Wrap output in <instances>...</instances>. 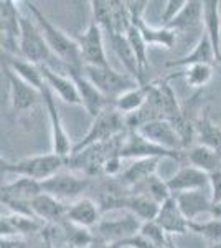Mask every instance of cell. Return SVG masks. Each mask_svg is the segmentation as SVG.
<instances>
[{
  "mask_svg": "<svg viewBox=\"0 0 221 248\" xmlns=\"http://www.w3.org/2000/svg\"><path fill=\"white\" fill-rule=\"evenodd\" d=\"M27 7L30 10V14L33 15L35 22H37V25L42 30L48 46L53 51L55 57L58 58V62L63 63L65 68H78V70H83L84 62L81 57V48H79L78 40L71 38L59 27H56L33 2H27Z\"/></svg>",
  "mask_w": 221,
  "mask_h": 248,
  "instance_id": "1",
  "label": "cell"
},
{
  "mask_svg": "<svg viewBox=\"0 0 221 248\" xmlns=\"http://www.w3.org/2000/svg\"><path fill=\"white\" fill-rule=\"evenodd\" d=\"M127 131L129 129H127V124H126V116L120 114L111 103L101 114L96 116L86 136L78 144H74L73 154H78L81 151L88 149V147L98 146V144L109 142L112 139L126 134Z\"/></svg>",
  "mask_w": 221,
  "mask_h": 248,
  "instance_id": "2",
  "label": "cell"
},
{
  "mask_svg": "<svg viewBox=\"0 0 221 248\" xmlns=\"http://www.w3.org/2000/svg\"><path fill=\"white\" fill-rule=\"evenodd\" d=\"M0 164H2V172H5V174H15L17 177H28L42 182L50 179L51 175L58 174L66 161L55 153H50L31 155V157H22L17 161L2 157Z\"/></svg>",
  "mask_w": 221,
  "mask_h": 248,
  "instance_id": "3",
  "label": "cell"
},
{
  "mask_svg": "<svg viewBox=\"0 0 221 248\" xmlns=\"http://www.w3.org/2000/svg\"><path fill=\"white\" fill-rule=\"evenodd\" d=\"M20 23H22V33H20V45L18 51L20 57L28 60V62L35 63V65L42 66H51L55 70L53 60L56 57L53 51L48 46L45 37H43L42 30L37 25L35 20H30L27 15H20Z\"/></svg>",
  "mask_w": 221,
  "mask_h": 248,
  "instance_id": "4",
  "label": "cell"
},
{
  "mask_svg": "<svg viewBox=\"0 0 221 248\" xmlns=\"http://www.w3.org/2000/svg\"><path fill=\"white\" fill-rule=\"evenodd\" d=\"M83 73L107 99H112V101L126 91L139 86V83L132 77H129L127 73H120L112 66L84 65Z\"/></svg>",
  "mask_w": 221,
  "mask_h": 248,
  "instance_id": "5",
  "label": "cell"
},
{
  "mask_svg": "<svg viewBox=\"0 0 221 248\" xmlns=\"http://www.w3.org/2000/svg\"><path fill=\"white\" fill-rule=\"evenodd\" d=\"M119 155L122 159H135V161L137 159H160V161L162 159H174V161H180L182 153L163 149V147L146 139L137 131H127L124 134Z\"/></svg>",
  "mask_w": 221,
  "mask_h": 248,
  "instance_id": "6",
  "label": "cell"
},
{
  "mask_svg": "<svg viewBox=\"0 0 221 248\" xmlns=\"http://www.w3.org/2000/svg\"><path fill=\"white\" fill-rule=\"evenodd\" d=\"M88 187H89V179L86 175H78L73 172H58L46 181H42L43 192L63 203L65 201H79Z\"/></svg>",
  "mask_w": 221,
  "mask_h": 248,
  "instance_id": "7",
  "label": "cell"
},
{
  "mask_svg": "<svg viewBox=\"0 0 221 248\" xmlns=\"http://www.w3.org/2000/svg\"><path fill=\"white\" fill-rule=\"evenodd\" d=\"M140 229H142V222H140L135 215H132L131 212H126L124 217L103 218L101 222L94 227L92 235L98 240H103V242H107V243H114V245L120 247V243L135 237L140 232Z\"/></svg>",
  "mask_w": 221,
  "mask_h": 248,
  "instance_id": "8",
  "label": "cell"
},
{
  "mask_svg": "<svg viewBox=\"0 0 221 248\" xmlns=\"http://www.w3.org/2000/svg\"><path fill=\"white\" fill-rule=\"evenodd\" d=\"M43 103L46 106L48 111V119H50V127H51V147H53V153L59 157H63L68 162V159L73 154V144L68 136L65 126H63V119L59 116L58 106L55 101V93L48 86L43 90Z\"/></svg>",
  "mask_w": 221,
  "mask_h": 248,
  "instance_id": "9",
  "label": "cell"
},
{
  "mask_svg": "<svg viewBox=\"0 0 221 248\" xmlns=\"http://www.w3.org/2000/svg\"><path fill=\"white\" fill-rule=\"evenodd\" d=\"M22 12L18 3L12 0L0 2V27H2V53L20 57V33H22V23H20Z\"/></svg>",
  "mask_w": 221,
  "mask_h": 248,
  "instance_id": "10",
  "label": "cell"
},
{
  "mask_svg": "<svg viewBox=\"0 0 221 248\" xmlns=\"http://www.w3.org/2000/svg\"><path fill=\"white\" fill-rule=\"evenodd\" d=\"M104 31L101 27L94 22L89 20V25H88L86 31L78 37L79 48H81V57L84 65L91 66H111L109 60H107L106 50H104Z\"/></svg>",
  "mask_w": 221,
  "mask_h": 248,
  "instance_id": "11",
  "label": "cell"
},
{
  "mask_svg": "<svg viewBox=\"0 0 221 248\" xmlns=\"http://www.w3.org/2000/svg\"><path fill=\"white\" fill-rule=\"evenodd\" d=\"M7 71V81H9V94H10V108L15 114H23L33 109L40 101H43V94L33 86L18 78L9 68Z\"/></svg>",
  "mask_w": 221,
  "mask_h": 248,
  "instance_id": "12",
  "label": "cell"
},
{
  "mask_svg": "<svg viewBox=\"0 0 221 248\" xmlns=\"http://www.w3.org/2000/svg\"><path fill=\"white\" fill-rule=\"evenodd\" d=\"M65 73H68L71 78H73L74 85L78 88L79 98H81L83 108L92 116V118L99 116L107 106L111 105L109 99L92 85L89 79L84 77L83 70H78V68H65Z\"/></svg>",
  "mask_w": 221,
  "mask_h": 248,
  "instance_id": "13",
  "label": "cell"
},
{
  "mask_svg": "<svg viewBox=\"0 0 221 248\" xmlns=\"http://www.w3.org/2000/svg\"><path fill=\"white\" fill-rule=\"evenodd\" d=\"M137 133L142 134L150 142L163 147V149L177 151V153H182L185 149L180 134L172 126V123L165 121V119H157V121L144 124V126H140L137 129Z\"/></svg>",
  "mask_w": 221,
  "mask_h": 248,
  "instance_id": "14",
  "label": "cell"
},
{
  "mask_svg": "<svg viewBox=\"0 0 221 248\" xmlns=\"http://www.w3.org/2000/svg\"><path fill=\"white\" fill-rule=\"evenodd\" d=\"M101 215L103 210L99 203H96L92 199L81 197L79 201L71 202L70 205H66L65 220L78 227H83V229L91 230L103 220Z\"/></svg>",
  "mask_w": 221,
  "mask_h": 248,
  "instance_id": "15",
  "label": "cell"
},
{
  "mask_svg": "<svg viewBox=\"0 0 221 248\" xmlns=\"http://www.w3.org/2000/svg\"><path fill=\"white\" fill-rule=\"evenodd\" d=\"M42 73L43 78H45L46 86L53 91L55 94H58L59 98L65 103H70V105H76V106H83L81 98H79L78 88H76L73 78L70 75H65L58 70H53L51 66L42 65Z\"/></svg>",
  "mask_w": 221,
  "mask_h": 248,
  "instance_id": "16",
  "label": "cell"
},
{
  "mask_svg": "<svg viewBox=\"0 0 221 248\" xmlns=\"http://www.w3.org/2000/svg\"><path fill=\"white\" fill-rule=\"evenodd\" d=\"M167 186L172 195L192 190H203L210 186V175L193 166H187L177 170L170 179H167Z\"/></svg>",
  "mask_w": 221,
  "mask_h": 248,
  "instance_id": "17",
  "label": "cell"
},
{
  "mask_svg": "<svg viewBox=\"0 0 221 248\" xmlns=\"http://www.w3.org/2000/svg\"><path fill=\"white\" fill-rule=\"evenodd\" d=\"M180 210L188 222L200 220L202 215H211V194L206 190H192L174 195Z\"/></svg>",
  "mask_w": 221,
  "mask_h": 248,
  "instance_id": "18",
  "label": "cell"
},
{
  "mask_svg": "<svg viewBox=\"0 0 221 248\" xmlns=\"http://www.w3.org/2000/svg\"><path fill=\"white\" fill-rule=\"evenodd\" d=\"M155 222L168 237H172V235H185L190 232V229H188V220L182 214L175 197H170L167 202H163L160 205Z\"/></svg>",
  "mask_w": 221,
  "mask_h": 248,
  "instance_id": "19",
  "label": "cell"
},
{
  "mask_svg": "<svg viewBox=\"0 0 221 248\" xmlns=\"http://www.w3.org/2000/svg\"><path fill=\"white\" fill-rule=\"evenodd\" d=\"M2 60L5 62V68L14 71L18 78H22L23 81L28 83L30 86H33L35 90H38L40 93H43L46 83L45 78H43L42 68L35 63L28 62V60L22 58V57H14V55H7L2 53Z\"/></svg>",
  "mask_w": 221,
  "mask_h": 248,
  "instance_id": "20",
  "label": "cell"
},
{
  "mask_svg": "<svg viewBox=\"0 0 221 248\" xmlns=\"http://www.w3.org/2000/svg\"><path fill=\"white\" fill-rule=\"evenodd\" d=\"M200 63H205V65H216L218 63V58H216V53L213 50V45L210 42V37H208L205 31H202V37L198 38L196 45L193 46V50L190 53H187L185 57L178 58V60H172V62L167 63V68H188L192 65H200Z\"/></svg>",
  "mask_w": 221,
  "mask_h": 248,
  "instance_id": "21",
  "label": "cell"
},
{
  "mask_svg": "<svg viewBox=\"0 0 221 248\" xmlns=\"http://www.w3.org/2000/svg\"><path fill=\"white\" fill-rule=\"evenodd\" d=\"M160 159H137L132 166L122 170V174L116 179V182L119 184L122 189L127 192L134 189L135 186L147 181L148 177L157 174V167H159Z\"/></svg>",
  "mask_w": 221,
  "mask_h": 248,
  "instance_id": "22",
  "label": "cell"
},
{
  "mask_svg": "<svg viewBox=\"0 0 221 248\" xmlns=\"http://www.w3.org/2000/svg\"><path fill=\"white\" fill-rule=\"evenodd\" d=\"M33 215L38 220L50 225H58V223L65 222V215H66V203L59 202L58 199L51 197L48 194H40L35 201H31L30 203Z\"/></svg>",
  "mask_w": 221,
  "mask_h": 248,
  "instance_id": "23",
  "label": "cell"
},
{
  "mask_svg": "<svg viewBox=\"0 0 221 248\" xmlns=\"http://www.w3.org/2000/svg\"><path fill=\"white\" fill-rule=\"evenodd\" d=\"M221 2L205 0L203 2V31L210 37L218 63H221Z\"/></svg>",
  "mask_w": 221,
  "mask_h": 248,
  "instance_id": "24",
  "label": "cell"
},
{
  "mask_svg": "<svg viewBox=\"0 0 221 248\" xmlns=\"http://www.w3.org/2000/svg\"><path fill=\"white\" fill-rule=\"evenodd\" d=\"M154 85H155V81H148L146 85H139V86L132 88V90L118 96V98L112 101V106L124 116L135 113V111H139L140 108L147 103L148 96H150L152 90H154Z\"/></svg>",
  "mask_w": 221,
  "mask_h": 248,
  "instance_id": "25",
  "label": "cell"
},
{
  "mask_svg": "<svg viewBox=\"0 0 221 248\" xmlns=\"http://www.w3.org/2000/svg\"><path fill=\"white\" fill-rule=\"evenodd\" d=\"M195 138L198 144L210 147L221 157V126L213 121L208 111H203V114L196 116Z\"/></svg>",
  "mask_w": 221,
  "mask_h": 248,
  "instance_id": "26",
  "label": "cell"
},
{
  "mask_svg": "<svg viewBox=\"0 0 221 248\" xmlns=\"http://www.w3.org/2000/svg\"><path fill=\"white\" fill-rule=\"evenodd\" d=\"M109 42H111V46H112V50H114V53L118 55L122 66L126 68V73L134 78L139 85H144L142 78H140L137 57H135V51H134V48H132L127 35L116 33V35H112V37H109Z\"/></svg>",
  "mask_w": 221,
  "mask_h": 248,
  "instance_id": "27",
  "label": "cell"
},
{
  "mask_svg": "<svg viewBox=\"0 0 221 248\" xmlns=\"http://www.w3.org/2000/svg\"><path fill=\"white\" fill-rule=\"evenodd\" d=\"M203 25V2L198 0H188L185 9L180 12L178 17L165 29L180 31H195Z\"/></svg>",
  "mask_w": 221,
  "mask_h": 248,
  "instance_id": "28",
  "label": "cell"
},
{
  "mask_svg": "<svg viewBox=\"0 0 221 248\" xmlns=\"http://www.w3.org/2000/svg\"><path fill=\"white\" fill-rule=\"evenodd\" d=\"M187 157H188V162L190 166L196 167V169L206 172L208 175L211 172L218 170L221 167V157L215 151H211L210 147L206 146H202V144H193L190 149L187 151Z\"/></svg>",
  "mask_w": 221,
  "mask_h": 248,
  "instance_id": "29",
  "label": "cell"
},
{
  "mask_svg": "<svg viewBox=\"0 0 221 248\" xmlns=\"http://www.w3.org/2000/svg\"><path fill=\"white\" fill-rule=\"evenodd\" d=\"M129 192L131 194L146 195V197L152 199V201L157 202L159 205H162V203L167 202L170 197H174L167 186V181H162L157 174L148 177L147 181H144L142 184H139V186H135L134 189Z\"/></svg>",
  "mask_w": 221,
  "mask_h": 248,
  "instance_id": "30",
  "label": "cell"
},
{
  "mask_svg": "<svg viewBox=\"0 0 221 248\" xmlns=\"http://www.w3.org/2000/svg\"><path fill=\"white\" fill-rule=\"evenodd\" d=\"M91 18L101 27L109 37L114 35V18H112V2L107 0H91Z\"/></svg>",
  "mask_w": 221,
  "mask_h": 248,
  "instance_id": "31",
  "label": "cell"
},
{
  "mask_svg": "<svg viewBox=\"0 0 221 248\" xmlns=\"http://www.w3.org/2000/svg\"><path fill=\"white\" fill-rule=\"evenodd\" d=\"M175 77H183L185 81L193 88H203L205 85H208V81L213 77V65H205V63H200V65H192L188 68H185L182 73H175L167 77V79L175 78Z\"/></svg>",
  "mask_w": 221,
  "mask_h": 248,
  "instance_id": "32",
  "label": "cell"
},
{
  "mask_svg": "<svg viewBox=\"0 0 221 248\" xmlns=\"http://www.w3.org/2000/svg\"><path fill=\"white\" fill-rule=\"evenodd\" d=\"M188 229L196 235H202L210 243L221 242V220L210 218V220H193L188 222Z\"/></svg>",
  "mask_w": 221,
  "mask_h": 248,
  "instance_id": "33",
  "label": "cell"
},
{
  "mask_svg": "<svg viewBox=\"0 0 221 248\" xmlns=\"http://www.w3.org/2000/svg\"><path fill=\"white\" fill-rule=\"evenodd\" d=\"M127 38H129L132 48H134L135 51V57H137V63H139V71H140V78H142V83L146 85V70H147V43L144 42L142 35H140V31L135 29L134 25L131 27L129 30H127Z\"/></svg>",
  "mask_w": 221,
  "mask_h": 248,
  "instance_id": "34",
  "label": "cell"
},
{
  "mask_svg": "<svg viewBox=\"0 0 221 248\" xmlns=\"http://www.w3.org/2000/svg\"><path fill=\"white\" fill-rule=\"evenodd\" d=\"M187 0H168L165 2L162 14V27H168L174 20L178 17V14L185 9Z\"/></svg>",
  "mask_w": 221,
  "mask_h": 248,
  "instance_id": "35",
  "label": "cell"
},
{
  "mask_svg": "<svg viewBox=\"0 0 221 248\" xmlns=\"http://www.w3.org/2000/svg\"><path fill=\"white\" fill-rule=\"evenodd\" d=\"M122 161L124 159L120 157L119 154H112L111 157L106 159V162H104L103 166V172L106 175H109V177H114L118 179L120 174H122Z\"/></svg>",
  "mask_w": 221,
  "mask_h": 248,
  "instance_id": "36",
  "label": "cell"
},
{
  "mask_svg": "<svg viewBox=\"0 0 221 248\" xmlns=\"http://www.w3.org/2000/svg\"><path fill=\"white\" fill-rule=\"evenodd\" d=\"M210 194L213 203H221V167L210 174Z\"/></svg>",
  "mask_w": 221,
  "mask_h": 248,
  "instance_id": "37",
  "label": "cell"
},
{
  "mask_svg": "<svg viewBox=\"0 0 221 248\" xmlns=\"http://www.w3.org/2000/svg\"><path fill=\"white\" fill-rule=\"evenodd\" d=\"M25 243V238L22 237H2L0 248H22Z\"/></svg>",
  "mask_w": 221,
  "mask_h": 248,
  "instance_id": "38",
  "label": "cell"
},
{
  "mask_svg": "<svg viewBox=\"0 0 221 248\" xmlns=\"http://www.w3.org/2000/svg\"><path fill=\"white\" fill-rule=\"evenodd\" d=\"M88 248H120V247L114 245V243H107V242H103V240L94 238V240H92V243Z\"/></svg>",
  "mask_w": 221,
  "mask_h": 248,
  "instance_id": "39",
  "label": "cell"
},
{
  "mask_svg": "<svg viewBox=\"0 0 221 248\" xmlns=\"http://www.w3.org/2000/svg\"><path fill=\"white\" fill-rule=\"evenodd\" d=\"M206 248H221V242H216V243H208Z\"/></svg>",
  "mask_w": 221,
  "mask_h": 248,
  "instance_id": "40",
  "label": "cell"
},
{
  "mask_svg": "<svg viewBox=\"0 0 221 248\" xmlns=\"http://www.w3.org/2000/svg\"><path fill=\"white\" fill-rule=\"evenodd\" d=\"M168 248H177L175 243H174V240H172V237H170V240H168Z\"/></svg>",
  "mask_w": 221,
  "mask_h": 248,
  "instance_id": "41",
  "label": "cell"
},
{
  "mask_svg": "<svg viewBox=\"0 0 221 248\" xmlns=\"http://www.w3.org/2000/svg\"><path fill=\"white\" fill-rule=\"evenodd\" d=\"M66 248H68V247H66Z\"/></svg>",
  "mask_w": 221,
  "mask_h": 248,
  "instance_id": "42",
  "label": "cell"
}]
</instances>
